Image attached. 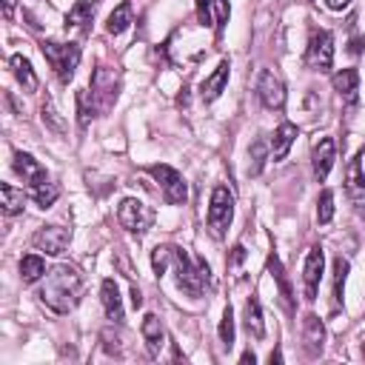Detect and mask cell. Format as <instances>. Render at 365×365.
<instances>
[{"label": "cell", "instance_id": "cell-3", "mask_svg": "<svg viewBox=\"0 0 365 365\" xmlns=\"http://www.w3.org/2000/svg\"><path fill=\"white\" fill-rule=\"evenodd\" d=\"M40 51L48 60V66L54 68L57 80L63 86H68L74 80L77 66H80V46H74V43H57V40H43L40 43Z\"/></svg>", "mask_w": 365, "mask_h": 365}, {"label": "cell", "instance_id": "cell-9", "mask_svg": "<svg viewBox=\"0 0 365 365\" xmlns=\"http://www.w3.org/2000/svg\"><path fill=\"white\" fill-rule=\"evenodd\" d=\"M257 97H259V103L268 111H279L285 106V86H282V80L274 77L268 68H262L259 80H257Z\"/></svg>", "mask_w": 365, "mask_h": 365}, {"label": "cell", "instance_id": "cell-5", "mask_svg": "<svg viewBox=\"0 0 365 365\" xmlns=\"http://www.w3.org/2000/svg\"><path fill=\"white\" fill-rule=\"evenodd\" d=\"M117 220H120V225H123L128 234L143 237V234H148V228L154 225V211H151V205H145L143 200L128 197V200L120 202Z\"/></svg>", "mask_w": 365, "mask_h": 365}, {"label": "cell", "instance_id": "cell-14", "mask_svg": "<svg viewBox=\"0 0 365 365\" xmlns=\"http://www.w3.org/2000/svg\"><path fill=\"white\" fill-rule=\"evenodd\" d=\"M11 168H14V174H20V177H23V182H29L31 188L48 180L46 168H43V165H40V163H37V160H34L31 154H23V151H14Z\"/></svg>", "mask_w": 365, "mask_h": 365}, {"label": "cell", "instance_id": "cell-29", "mask_svg": "<svg viewBox=\"0 0 365 365\" xmlns=\"http://www.w3.org/2000/svg\"><path fill=\"white\" fill-rule=\"evenodd\" d=\"M40 120H43V125H46L48 131L66 134V123H63V117L57 114V108H54L51 100H43V106H40Z\"/></svg>", "mask_w": 365, "mask_h": 365}, {"label": "cell", "instance_id": "cell-37", "mask_svg": "<svg viewBox=\"0 0 365 365\" xmlns=\"http://www.w3.org/2000/svg\"><path fill=\"white\" fill-rule=\"evenodd\" d=\"M197 20H200V26H211L214 23L211 0H197Z\"/></svg>", "mask_w": 365, "mask_h": 365}, {"label": "cell", "instance_id": "cell-8", "mask_svg": "<svg viewBox=\"0 0 365 365\" xmlns=\"http://www.w3.org/2000/svg\"><path fill=\"white\" fill-rule=\"evenodd\" d=\"M305 63L314 71H328L334 63V34L325 29H314L308 48H305Z\"/></svg>", "mask_w": 365, "mask_h": 365}, {"label": "cell", "instance_id": "cell-38", "mask_svg": "<svg viewBox=\"0 0 365 365\" xmlns=\"http://www.w3.org/2000/svg\"><path fill=\"white\" fill-rule=\"evenodd\" d=\"M242 259H245V248L242 245H234L231 248V257H228V268H237Z\"/></svg>", "mask_w": 365, "mask_h": 365}, {"label": "cell", "instance_id": "cell-7", "mask_svg": "<svg viewBox=\"0 0 365 365\" xmlns=\"http://www.w3.org/2000/svg\"><path fill=\"white\" fill-rule=\"evenodd\" d=\"M117 88H120V77L114 68L108 66H97L91 74V97L97 103V111H108L117 100Z\"/></svg>", "mask_w": 365, "mask_h": 365}, {"label": "cell", "instance_id": "cell-26", "mask_svg": "<svg viewBox=\"0 0 365 365\" xmlns=\"http://www.w3.org/2000/svg\"><path fill=\"white\" fill-rule=\"evenodd\" d=\"M40 277H46V262L37 254H26L20 259V279L29 285V282H37Z\"/></svg>", "mask_w": 365, "mask_h": 365}, {"label": "cell", "instance_id": "cell-2", "mask_svg": "<svg viewBox=\"0 0 365 365\" xmlns=\"http://www.w3.org/2000/svg\"><path fill=\"white\" fill-rule=\"evenodd\" d=\"M171 268L177 274V285L188 294V297H200L205 285H211V271H208V262L202 257L191 259L182 248H174V259H171Z\"/></svg>", "mask_w": 365, "mask_h": 365}, {"label": "cell", "instance_id": "cell-18", "mask_svg": "<svg viewBox=\"0 0 365 365\" xmlns=\"http://www.w3.org/2000/svg\"><path fill=\"white\" fill-rule=\"evenodd\" d=\"M100 299H103V308H106V317L111 322H123V299H120V288L114 279H103L100 285Z\"/></svg>", "mask_w": 365, "mask_h": 365}, {"label": "cell", "instance_id": "cell-24", "mask_svg": "<svg viewBox=\"0 0 365 365\" xmlns=\"http://www.w3.org/2000/svg\"><path fill=\"white\" fill-rule=\"evenodd\" d=\"M9 66H11V74L17 77V83H20L26 91H34V88H37V74L31 71V63H29L23 54H11Z\"/></svg>", "mask_w": 365, "mask_h": 365}, {"label": "cell", "instance_id": "cell-27", "mask_svg": "<svg viewBox=\"0 0 365 365\" xmlns=\"http://www.w3.org/2000/svg\"><path fill=\"white\" fill-rule=\"evenodd\" d=\"M128 26H131V6H128V3H120V6L108 14V20H106V31H108V34H123Z\"/></svg>", "mask_w": 365, "mask_h": 365}, {"label": "cell", "instance_id": "cell-22", "mask_svg": "<svg viewBox=\"0 0 365 365\" xmlns=\"http://www.w3.org/2000/svg\"><path fill=\"white\" fill-rule=\"evenodd\" d=\"M268 274L274 277V282H277V288H279V299H282L285 311H288V314H294V291H291V282H288V277H285V271H282V265H279L277 254H271V257H268Z\"/></svg>", "mask_w": 365, "mask_h": 365}, {"label": "cell", "instance_id": "cell-23", "mask_svg": "<svg viewBox=\"0 0 365 365\" xmlns=\"http://www.w3.org/2000/svg\"><path fill=\"white\" fill-rule=\"evenodd\" d=\"M242 322H245V331L254 339H262L265 336V322H262V311H259L257 297H248L245 299V305H242Z\"/></svg>", "mask_w": 365, "mask_h": 365}, {"label": "cell", "instance_id": "cell-1", "mask_svg": "<svg viewBox=\"0 0 365 365\" xmlns=\"http://www.w3.org/2000/svg\"><path fill=\"white\" fill-rule=\"evenodd\" d=\"M37 297L54 314H68L80 302V297H83V277H80V271L74 265H66V262L54 265L46 274V282L37 291Z\"/></svg>", "mask_w": 365, "mask_h": 365}, {"label": "cell", "instance_id": "cell-12", "mask_svg": "<svg viewBox=\"0 0 365 365\" xmlns=\"http://www.w3.org/2000/svg\"><path fill=\"white\" fill-rule=\"evenodd\" d=\"M322 268H325V257H322V248L314 245L305 257V268H302V279H305V299H317V291H319V279H322Z\"/></svg>", "mask_w": 365, "mask_h": 365}, {"label": "cell", "instance_id": "cell-34", "mask_svg": "<svg viewBox=\"0 0 365 365\" xmlns=\"http://www.w3.org/2000/svg\"><path fill=\"white\" fill-rule=\"evenodd\" d=\"M331 217H334V191L325 188L317 200V222L325 225V222H331Z\"/></svg>", "mask_w": 365, "mask_h": 365}, {"label": "cell", "instance_id": "cell-13", "mask_svg": "<svg viewBox=\"0 0 365 365\" xmlns=\"http://www.w3.org/2000/svg\"><path fill=\"white\" fill-rule=\"evenodd\" d=\"M334 160H336V145H334V140H331V137L317 140V143H314V151H311V163H314V177H317V182H322V180L328 177Z\"/></svg>", "mask_w": 365, "mask_h": 365}, {"label": "cell", "instance_id": "cell-32", "mask_svg": "<svg viewBox=\"0 0 365 365\" xmlns=\"http://www.w3.org/2000/svg\"><path fill=\"white\" fill-rule=\"evenodd\" d=\"M345 277H348V259L336 257L334 259V302H342V291H345Z\"/></svg>", "mask_w": 365, "mask_h": 365}, {"label": "cell", "instance_id": "cell-17", "mask_svg": "<svg viewBox=\"0 0 365 365\" xmlns=\"http://www.w3.org/2000/svg\"><path fill=\"white\" fill-rule=\"evenodd\" d=\"M294 140H297V125L294 123H279V128L271 137V160L274 163L285 160L288 151H291V145H294Z\"/></svg>", "mask_w": 365, "mask_h": 365}, {"label": "cell", "instance_id": "cell-41", "mask_svg": "<svg viewBox=\"0 0 365 365\" xmlns=\"http://www.w3.org/2000/svg\"><path fill=\"white\" fill-rule=\"evenodd\" d=\"M348 3H351V0H328V9H331V11H342Z\"/></svg>", "mask_w": 365, "mask_h": 365}, {"label": "cell", "instance_id": "cell-42", "mask_svg": "<svg viewBox=\"0 0 365 365\" xmlns=\"http://www.w3.org/2000/svg\"><path fill=\"white\" fill-rule=\"evenodd\" d=\"M348 51H354V54H356V51H362V40H359V37H354V40H351V48H348Z\"/></svg>", "mask_w": 365, "mask_h": 365}, {"label": "cell", "instance_id": "cell-6", "mask_svg": "<svg viewBox=\"0 0 365 365\" xmlns=\"http://www.w3.org/2000/svg\"><path fill=\"white\" fill-rule=\"evenodd\" d=\"M148 174L160 182L163 197H165L168 205H182L188 200V185H185V180H182V174L177 168H171L165 163H157V165L148 168Z\"/></svg>", "mask_w": 365, "mask_h": 365}, {"label": "cell", "instance_id": "cell-43", "mask_svg": "<svg viewBox=\"0 0 365 365\" xmlns=\"http://www.w3.org/2000/svg\"><path fill=\"white\" fill-rule=\"evenodd\" d=\"M254 359H257V356H254V351H245V354L240 356V362H254Z\"/></svg>", "mask_w": 365, "mask_h": 365}, {"label": "cell", "instance_id": "cell-45", "mask_svg": "<svg viewBox=\"0 0 365 365\" xmlns=\"http://www.w3.org/2000/svg\"><path fill=\"white\" fill-rule=\"evenodd\" d=\"M362 354H365V342H362Z\"/></svg>", "mask_w": 365, "mask_h": 365}, {"label": "cell", "instance_id": "cell-40", "mask_svg": "<svg viewBox=\"0 0 365 365\" xmlns=\"http://www.w3.org/2000/svg\"><path fill=\"white\" fill-rule=\"evenodd\" d=\"M131 305H134V308H143V294H140V288H137V285L131 288Z\"/></svg>", "mask_w": 365, "mask_h": 365}, {"label": "cell", "instance_id": "cell-30", "mask_svg": "<svg viewBox=\"0 0 365 365\" xmlns=\"http://www.w3.org/2000/svg\"><path fill=\"white\" fill-rule=\"evenodd\" d=\"M57 197H60V188H57L54 182H48V180L31 188V200H34V202H37L40 208H51Z\"/></svg>", "mask_w": 365, "mask_h": 365}, {"label": "cell", "instance_id": "cell-10", "mask_svg": "<svg viewBox=\"0 0 365 365\" xmlns=\"http://www.w3.org/2000/svg\"><path fill=\"white\" fill-rule=\"evenodd\" d=\"M68 240H71V231H68V228H63V225H43V228L34 231L31 245H34L37 251H46V254L54 257V254H63V251H66Z\"/></svg>", "mask_w": 365, "mask_h": 365}, {"label": "cell", "instance_id": "cell-28", "mask_svg": "<svg viewBox=\"0 0 365 365\" xmlns=\"http://www.w3.org/2000/svg\"><path fill=\"white\" fill-rule=\"evenodd\" d=\"M94 111H97V103H94L91 91L88 88H80L77 91V123H80V128H88Z\"/></svg>", "mask_w": 365, "mask_h": 365}, {"label": "cell", "instance_id": "cell-15", "mask_svg": "<svg viewBox=\"0 0 365 365\" xmlns=\"http://www.w3.org/2000/svg\"><path fill=\"white\" fill-rule=\"evenodd\" d=\"M302 342H305L308 356H319V354H322L325 328H322V322H319L317 314H305V319H302Z\"/></svg>", "mask_w": 365, "mask_h": 365}, {"label": "cell", "instance_id": "cell-21", "mask_svg": "<svg viewBox=\"0 0 365 365\" xmlns=\"http://www.w3.org/2000/svg\"><path fill=\"white\" fill-rule=\"evenodd\" d=\"M334 88L345 103H356L359 97V74L356 68H342L334 74Z\"/></svg>", "mask_w": 365, "mask_h": 365}, {"label": "cell", "instance_id": "cell-33", "mask_svg": "<svg viewBox=\"0 0 365 365\" xmlns=\"http://www.w3.org/2000/svg\"><path fill=\"white\" fill-rule=\"evenodd\" d=\"M220 342H222V348H228V351H231V345H234V311H231V305H225L222 319H220Z\"/></svg>", "mask_w": 365, "mask_h": 365}, {"label": "cell", "instance_id": "cell-31", "mask_svg": "<svg viewBox=\"0 0 365 365\" xmlns=\"http://www.w3.org/2000/svg\"><path fill=\"white\" fill-rule=\"evenodd\" d=\"M171 259H174V245H157V248L151 251V268H154V274L163 277V274L168 271Z\"/></svg>", "mask_w": 365, "mask_h": 365}, {"label": "cell", "instance_id": "cell-36", "mask_svg": "<svg viewBox=\"0 0 365 365\" xmlns=\"http://www.w3.org/2000/svg\"><path fill=\"white\" fill-rule=\"evenodd\" d=\"M211 9H214V26H217V34H222L228 17H231V6L228 0H211Z\"/></svg>", "mask_w": 365, "mask_h": 365}, {"label": "cell", "instance_id": "cell-19", "mask_svg": "<svg viewBox=\"0 0 365 365\" xmlns=\"http://www.w3.org/2000/svg\"><path fill=\"white\" fill-rule=\"evenodd\" d=\"M140 331H143V339H145V345H148V354H151V356H160V348L165 345V342H163V339H165V331H163L160 317H157V314H145Z\"/></svg>", "mask_w": 365, "mask_h": 365}, {"label": "cell", "instance_id": "cell-44", "mask_svg": "<svg viewBox=\"0 0 365 365\" xmlns=\"http://www.w3.org/2000/svg\"><path fill=\"white\" fill-rule=\"evenodd\" d=\"M268 359H271V362H282V354H279V351H271V356H268Z\"/></svg>", "mask_w": 365, "mask_h": 365}, {"label": "cell", "instance_id": "cell-4", "mask_svg": "<svg viewBox=\"0 0 365 365\" xmlns=\"http://www.w3.org/2000/svg\"><path fill=\"white\" fill-rule=\"evenodd\" d=\"M231 220H234V197L225 185H217L211 191V202H208V228H211V234L217 240H222Z\"/></svg>", "mask_w": 365, "mask_h": 365}, {"label": "cell", "instance_id": "cell-11", "mask_svg": "<svg viewBox=\"0 0 365 365\" xmlns=\"http://www.w3.org/2000/svg\"><path fill=\"white\" fill-rule=\"evenodd\" d=\"M359 157L356 154L348 165V174H345V191H348V200L354 205V211L359 217H365V174H362V165H359Z\"/></svg>", "mask_w": 365, "mask_h": 365}, {"label": "cell", "instance_id": "cell-35", "mask_svg": "<svg viewBox=\"0 0 365 365\" xmlns=\"http://www.w3.org/2000/svg\"><path fill=\"white\" fill-rule=\"evenodd\" d=\"M265 140H257L254 145H251V163H248V174H259L262 171V163H265Z\"/></svg>", "mask_w": 365, "mask_h": 365}, {"label": "cell", "instance_id": "cell-20", "mask_svg": "<svg viewBox=\"0 0 365 365\" xmlns=\"http://www.w3.org/2000/svg\"><path fill=\"white\" fill-rule=\"evenodd\" d=\"M91 20H94V0H77L74 9L66 17V29H74L80 34H88Z\"/></svg>", "mask_w": 365, "mask_h": 365}, {"label": "cell", "instance_id": "cell-16", "mask_svg": "<svg viewBox=\"0 0 365 365\" xmlns=\"http://www.w3.org/2000/svg\"><path fill=\"white\" fill-rule=\"evenodd\" d=\"M228 74H231V66H228V60H222V63L214 68V74L205 77L202 86H200V97H202V103H214V100L225 91V86H228Z\"/></svg>", "mask_w": 365, "mask_h": 365}, {"label": "cell", "instance_id": "cell-25", "mask_svg": "<svg viewBox=\"0 0 365 365\" xmlns=\"http://www.w3.org/2000/svg\"><path fill=\"white\" fill-rule=\"evenodd\" d=\"M0 194H3V214H6V217H14V214L23 211L26 194H23L20 188H14L11 182H3V185H0Z\"/></svg>", "mask_w": 365, "mask_h": 365}, {"label": "cell", "instance_id": "cell-39", "mask_svg": "<svg viewBox=\"0 0 365 365\" xmlns=\"http://www.w3.org/2000/svg\"><path fill=\"white\" fill-rule=\"evenodd\" d=\"M3 17L11 23V17H14V0H3Z\"/></svg>", "mask_w": 365, "mask_h": 365}]
</instances>
